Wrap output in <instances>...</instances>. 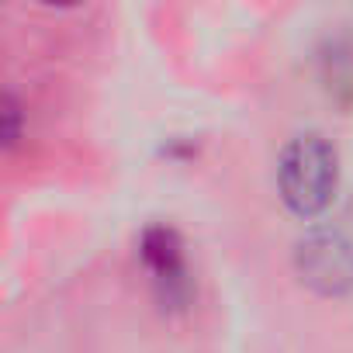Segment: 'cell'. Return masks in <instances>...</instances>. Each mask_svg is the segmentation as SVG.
<instances>
[{
  "label": "cell",
  "mask_w": 353,
  "mask_h": 353,
  "mask_svg": "<svg viewBox=\"0 0 353 353\" xmlns=\"http://www.w3.org/2000/svg\"><path fill=\"white\" fill-rule=\"evenodd\" d=\"M336 181H339V159L329 139H322L319 132H301L284 145L277 163V184L284 201L298 215L322 212L336 194Z\"/></svg>",
  "instance_id": "cell-1"
},
{
  "label": "cell",
  "mask_w": 353,
  "mask_h": 353,
  "mask_svg": "<svg viewBox=\"0 0 353 353\" xmlns=\"http://www.w3.org/2000/svg\"><path fill=\"white\" fill-rule=\"evenodd\" d=\"M294 267L315 291L343 294L353 288V243L336 229H312L294 246Z\"/></svg>",
  "instance_id": "cell-2"
},
{
  "label": "cell",
  "mask_w": 353,
  "mask_h": 353,
  "mask_svg": "<svg viewBox=\"0 0 353 353\" xmlns=\"http://www.w3.org/2000/svg\"><path fill=\"white\" fill-rule=\"evenodd\" d=\"M142 260L159 284L166 301H184L188 298V267H184V246L170 225H152L142 236Z\"/></svg>",
  "instance_id": "cell-3"
}]
</instances>
